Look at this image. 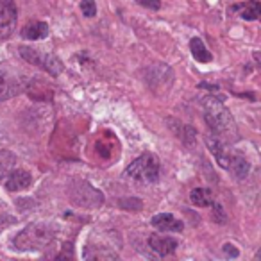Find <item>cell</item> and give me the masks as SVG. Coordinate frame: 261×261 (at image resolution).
I'll list each match as a JSON object with an SVG mask.
<instances>
[{
  "label": "cell",
  "instance_id": "1",
  "mask_svg": "<svg viewBox=\"0 0 261 261\" xmlns=\"http://www.w3.org/2000/svg\"><path fill=\"white\" fill-rule=\"evenodd\" d=\"M204 120L211 133L224 142L238 140V127H236L234 118H232L231 111L225 108L224 100H220L218 97L204 98Z\"/></svg>",
  "mask_w": 261,
  "mask_h": 261
},
{
  "label": "cell",
  "instance_id": "2",
  "mask_svg": "<svg viewBox=\"0 0 261 261\" xmlns=\"http://www.w3.org/2000/svg\"><path fill=\"white\" fill-rule=\"evenodd\" d=\"M54 240V229L47 224H31L18 232L15 247L18 250H40L45 249Z\"/></svg>",
  "mask_w": 261,
  "mask_h": 261
},
{
  "label": "cell",
  "instance_id": "3",
  "mask_svg": "<svg viewBox=\"0 0 261 261\" xmlns=\"http://www.w3.org/2000/svg\"><path fill=\"white\" fill-rule=\"evenodd\" d=\"M125 175L143 185H152L160 179V161L154 154L145 152L136 158L129 167L125 168Z\"/></svg>",
  "mask_w": 261,
  "mask_h": 261
},
{
  "label": "cell",
  "instance_id": "4",
  "mask_svg": "<svg viewBox=\"0 0 261 261\" xmlns=\"http://www.w3.org/2000/svg\"><path fill=\"white\" fill-rule=\"evenodd\" d=\"M25 86L27 81L18 68L8 63L0 65V100H9L16 97L25 90Z\"/></svg>",
  "mask_w": 261,
  "mask_h": 261
},
{
  "label": "cell",
  "instance_id": "5",
  "mask_svg": "<svg viewBox=\"0 0 261 261\" xmlns=\"http://www.w3.org/2000/svg\"><path fill=\"white\" fill-rule=\"evenodd\" d=\"M20 56L25 61H29L31 65H36L40 68H43L50 75H59L63 72V68H65L63 63L59 61V58H56L54 54H43V52L36 50L33 47H20Z\"/></svg>",
  "mask_w": 261,
  "mask_h": 261
},
{
  "label": "cell",
  "instance_id": "6",
  "mask_svg": "<svg viewBox=\"0 0 261 261\" xmlns=\"http://www.w3.org/2000/svg\"><path fill=\"white\" fill-rule=\"evenodd\" d=\"M16 29L15 0H0V40L9 38Z\"/></svg>",
  "mask_w": 261,
  "mask_h": 261
},
{
  "label": "cell",
  "instance_id": "7",
  "mask_svg": "<svg viewBox=\"0 0 261 261\" xmlns=\"http://www.w3.org/2000/svg\"><path fill=\"white\" fill-rule=\"evenodd\" d=\"M225 143L227 142H224L222 138H218V136L213 135V133L206 136V145H207V149H210V152L215 156L218 167H222V168L227 170V165H229V160H231L232 152L225 147Z\"/></svg>",
  "mask_w": 261,
  "mask_h": 261
},
{
  "label": "cell",
  "instance_id": "8",
  "mask_svg": "<svg viewBox=\"0 0 261 261\" xmlns=\"http://www.w3.org/2000/svg\"><path fill=\"white\" fill-rule=\"evenodd\" d=\"M149 247L156 252V256L165 257V256H170L177 250L179 243L175 238L172 236H163V234H152L149 238Z\"/></svg>",
  "mask_w": 261,
  "mask_h": 261
},
{
  "label": "cell",
  "instance_id": "9",
  "mask_svg": "<svg viewBox=\"0 0 261 261\" xmlns=\"http://www.w3.org/2000/svg\"><path fill=\"white\" fill-rule=\"evenodd\" d=\"M152 225L163 232H181L185 229V222L174 217L172 213H160L152 217Z\"/></svg>",
  "mask_w": 261,
  "mask_h": 261
},
{
  "label": "cell",
  "instance_id": "10",
  "mask_svg": "<svg viewBox=\"0 0 261 261\" xmlns=\"http://www.w3.org/2000/svg\"><path fill=\"white\" fill-rule=\"evenodd\" d=\"M31 182H33V177H31L29 172L13 170L11 174H9L8 181H6V188H8L9 192H20V190L29 188Z\"/></svg>",
  "mask_w": 261,
  "mask_h": 261
},
{
  "label": "cell",
  "instance_id": "11",
  "mask_svg": "<svg viewBox=\"0 0 261 261\" xmlns=\"http://www.w3.org/2000/svg\"><path fill=\"white\" fill-rule=\"evenodd\" d=\"M232 11L238 13L243 20L247 22H252V20H261V4L257 0H249V2H243L240 6H234Z\"/></svg>",
  "mask_w": 261,
  "mask_h": 261
},
{
  "label": "cell",
  "instance_id": "12",
  "mask_svg": "<svg viewBox=\"0 0 261 261\" xmlns=\"http://www.w3.org/2000/svg\"><path fill=\"white\" fill-rule=\"evenodd\" d=\"M227 170L232 174V177L236 179H245V175L249 174L250 170V165L242 154L238 152H232L231 160H229V165H227Z\"/></svg>",
  "mask_w": 261,
  "mask_h": 261
},
{
  "label": "cell",
  "instance_id": "13",
  "mask_svg": "<svg viewBox=\"0 0 261 261\" xmlns=\"http://www.w3.org/2000/svg\"><path fill=\"white\" fill-rule=\"evenodd\" d=\"M48 36V25L45 22H31L29 25H25L22 29V38L31 41L43 40Z\"/></svg>",
  "mask_w": 261,
  "mask_h": 261
},
{
  "label": "cell",
  "instance_id": "14",
  "mask_svg": "<svg viewBox=\"0 0 261 261\" xmlns=\"http://www.w3.org/2000/svg\"><path fill=\"white\" fill-rule=\"evenodd\" d=\"M190 52H192L193 59L199 63H211L213 61V54L206 48L204 41L200 38H192L190 41Z\"/></svg>",
  "mask_w": 261,
  "mask_h": 261
},
{
  "label": "cell",
  "instance_id": "15",
  "mask_svg": "<svg viewBox=\"0 0 261 261\" xmlns=\"http://www.w3.org/2000/svg\"><path fill=\"white\" fill-rule=\"evenodd\" d=\"M190 200L192 204H195L197 207H206L213 204V193L207 188H195L190 193Z\"/></svg>",
  "mask_w": 261,
  "mask_h": 261
},
{
  "label": "cell",
  "instance_id": "16",
  "mask_svg": "<svg viewBox=\"0 0 261 261\" xmlns=\"http://www.w3.org/2000/svg\"><path fill=\"white\" fill-rule=\"evenodd\" d=\"M16 163V156L11 152V150H0V181L9 175L15 168Z\"/></svg>",
  "mask_w": 261,
  "mask_h": 261
},
{
  "label": "cell",
  "instance_id": "17",
  "mask_svg": "<svg viewBox=\"0 0 261 261\" xmlns=\"http://www.w3.org/2000/svg\"><path fill=\"white\" fill-rule=\"evenodd\" d=\"M81 11L86 18H93L97 15V4L95 0H81Z\"/></svg>",
  "mask_w": 261,
  "mask_h": 261
},
{
  "label": "cell",
  "instance_id": "18",
  "mask_svg": "<svg viewBox=\"0 0 261 261\" xmlns=\"http://www.w3.org/2000/svg\"><path fill=\"white\" fill-rule=\"evenodd\" d=\"M135 2L147 9H154V11H158L161 8V0H135Z\"/></svg>",
  "mask_w": 261,
  "mask_h": 261
},
{
  "label": "cell",
  "instance_id": "19",
  "mask_svg": "<svg viewBox=\"0 0 261 261\" xmlns=\"http://www.w3.org/2000/svg\"><path fill=\"white\" fill-rule=\"evenodd\" d=\"M222 250H224V254L227 257H238L240 256V250L236 249V245H232V243H225V245L222 247Z\"/></svg>",
  "mask_w": 261,
  "mask_h": 261
},
{
  "label": "cell",
  "instance_id": "20",
  "mask_svg": "<svg viewBox=\"0 0 261 261\" xmlns=\"http://www.w3.org/2000/svg\"><path fill=\"white\" fill-rule=\"evenodd\" d=\"M254 259H256V261H261V249L256 252V256H254Z\"/></svg>",
  "mask_w": 261,
  "mask_h": 261
}]
</instances>
